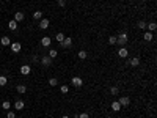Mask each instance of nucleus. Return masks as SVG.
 I'll use <instances>...</instances> for the list:
<instances>
[{
	"mask_svg": "<svg viewBox=\"0 0 157 118\" xmlns=\"http://www.w3.org/2000/svg\"><path fill=\"white\" fill-rule=\"evenodd\" d=\"M60 91H61L63 95H66V93L69 91V87H68V85H61V87H60Z\"/></svg>",
	"mask_w": 157,
	"mask_h": 118,
	"instance_id": "nucleus-27",
	"label": "nucleus"
},
{
	"mask_svg": "<svg viewBox=\"0 0 157 118\" xmlns=\"http://www.w3.org/2000/svg\"><path fill=\"white\" fill-rule=\"evenodd\" d=\"M2 107H3V110H10V109H11V102L10 101H3Z\"/></svg>",
	"mask_w": 157,
	"mask_h": 118,
	"instance_id": "nucleus-22",
	"label": "nucleus"
},
{
	"mask_svg": "<svg viewBox=\"0 0 157 118\" xmlns=\"http://www.w3.org/2000/svg\"><path fill=\"white\" fill-rule=\"evenodd\" d=\"M110 95L112 96H118L119 95V88L115 85V87H110Z\"/></svg>",
	"mask_w": 157,
	"mask_h": 118,
	"instance_id": "nucleus-17",
	"label": "nucleus"
},
{
	"mask_svg": "<svg viewBox=\"0 0 157 118\" xmlns=\"http://www.w3.org/2000/svg\"><path fill=\"white\" fill-rule=\"evenodd\" d=\"M87 57H88L87 50H80V52H79V58H80V60H87Z\"/></svg>",
	"mask_w": 157,
	"mask_h": 118,
	"instance_id": "nucleus-23",
	"label": "nucleus"
},
{
	"mask_svg": "<svg viewBox=\"0 0 157 118\" xmlns=\"http://www.w3.org/2000/svg\"><path fill=\"white\" fill-rule=\"evenodd\" d=\"M129 65L134 66V68H137L138 65H140V58H138V57H134L132 60H129Z\"/></svg>",
	"mask_w": 157,
	"mask_h": 118,
	"instance_id": "nucleus-14",
	"label": "nucleus"
},
{
	"mask_svg": "<svg viewBox=\"0 0 157 118\" xmlns=\"http://www.w3.org/2000/svg\"><path fill=\"white\" fill-rule=\"evenodd\" d=\"M79 118H90L88 113H79Z\"/></svg>",
	"mask_w": 157,
	"mask_h": 118,
	"instance_id": "nucleus-33",
	"label": "nucleus"
},
{
	"mask_svg": "<svg viewBox=\"0 0 157 118\" xmlns=\"http://www.w3.org/2000/svg\"><path fill=\"white\" fill-rule=\"evenodd\" d=\"M10 47H11V50H13L14 54H17V52H21V49H22V46H21V43H11V44H10Z\"/></svg>",
	"mask_w": 157,
	"mask_h": 118,
	"instance_id": "nucleus-6",
	"label": "nucleus"
},
{
	"mask_svg": "<svg viewBox=\"0 0 157 118\" xmlns=\"http://www.w3.org/2000/svg\"><path fill=\"white\" fill-rule=\"evenodd\" d=\"M24 107H25V102L22 101V99H17V101L14 102V109H16V110H22Z\"/></svg>",
	"mask_w": 157,
	"mask_h": 118,
	"instance_id": "nucleus-8",
	"label": "nucleus"
},
{
	"mask_svg": "<svg viewBox=\"0 0 157 118\" xmlns=\"http://www.w3.org/2000/svg\"><path fill=\"white\" fill-rule=\"evenodd\" d=\"M58 6L64 8V6H66V0H58Z\"/></svg>",
	"mask_w": 157,
	"mask_h": 118,
	"instance_id": "nucleus-32",
	"label": "nucleus"
},
{
	"mask_svg": "<svg viewBox=\"0 0 157 118\" xmlns=\"http://www.w3.org/2000/svg\"><path fill=\"white\" fill-rule=\"evenodd\" d=\"M24 19H25V14H24L22 11H17V13L14 14V21H16V22H22Z\"/></svg>",
	"mask_w": 157,
	"mask_h": 118,
	"instance_id": "nucleus-9",
	"label": "nucleus"
},
{
	"mask_svg": "<svg viewBox=\"0 0 157 118\" xmlns=\"http://www.w3.org/2000/svg\"><path fill=\"white\" fill-rule=\"evenodd\" d=\"M146 27H148V29H149V32H154V30L157 29V25H155V22H149V24H148Z\"/></svg>",
	"mask_w": 157,
	"mask_h": 118,
	"instance_id": "nucleus-26",
	"label": "nucleus"
},
{
	"mask_svg": "<svg viewBox=\"0 0 157 118\" xmlns=\"http://www.w3.org/2000/svg\"><path fill=\"white\" fill-rule=\"evenodd\" d=\"M49 25H50L49 19H41V21H39V29H42V30L49 29Z\"/></svg>",
	"mask_w": 157,
	"mask_h": 118,
	"instance_id": "nucleus-11",
	"label": "nucleus"
},
{
	"mask_svg": "<svg viewBox=\"0 0 157 118\" xmlns=\"http://www.w3.org/2000/svg\"><path fill=\"white\" fill-rule=\"evenodd\" d=\"M143 40L145 41H152L154 40V33L152 32H145L143 33Z\"/></svg>",
	"mask_w": 157,
	"mask_h": 118,
	"instance_id": "nucleus-13",
	"label": "nucleus"
},
{
	"mask_svg": "<svg viewBox=\"0 0 157 118\" xmlns=\"http://www.w3.org/2000/svg\"><path fill=\"white\" fill-rule=\"evenodd\" d=\"M30 72H32V68H30L28 65H22V66H21V74H22V76H28Z\"/></svg>",
	"mask_w": 157,
	"mask_h": 118,
	"instance_id": "nucleus-7",
	"label": "nucleus"
},
{
	"mask_svg": "<svg viewBox=\"0 0 157 118\" xmlns=\"http://www.w3.org/2000/svg\"><path fill=\"white\" fill-rule=\"evenodd\" d=\"M146 25H148V22H145V21L138 22V27H140V29H146Z\"/></svg>",
	"mask_w": 157,
	"mask_h": 118,
	"instance_id": "nucleus-31",
	"label": "nucleus"
},
{
	"mask_svg": "<svg viewBox=\"0 0 157 118\" xmlns=\"http://www.w3.org/2000/svg\"><path fill=\"white\" fill-rule=\"evenodd\" d=\"M55 40H57L58 43H61V41L64 40V33H61V32H60V33H57V35H55Z\"/></svg>",
	"mask_w": 157,
	"mask_h": 118,
	"instance_id": "nucleus-25",
	"label": "nucleus"
},
{
	"mask_svg": "<svg viewBox=\"0 0 157 118\" xmlns=\"http://www.w3.org/2000/svg\"><path fill=\"white\" fill-rule=\"evenodd\" d=\"M108 43H110V44H116V36H115V35H112V36L108 38Z\"/></svg>",
	"mask_w": 157,
	"mask_h": 118,
	"instance_id": "nucleus-30",
	"label": "nucleus"
},
{
	"mask_svg": "<svg viewBox=\"0 0 157 118\" xmlns=\"http://www.w3.org/2000/svg\"><path fill=\"white\" fill-rule=\"evenodd\" d=\"M49 85H50V87H57V85H58V79H57V77L49 79Z\"/></svg>",
	"mask_w": 157,
	"mask_h": 118,
	"instance_id": "nucleus-21",
	"label": "nucleus"
},
{
	"mask_svg": "<svg viewBox=\"0 0 157 118\" xmlns=\"http://www.w3.org/2000/svg\"><path fill=\"white\" fill-rule=\"evenodd\" d=\"M6 118H16V113H14L13 110H8V112H6Z\"/></svg>",
	"mask_w": 157,
	"mask_h": 118,
	"instance_id": "nucleus-29",
	"label": "nucleus"
},
{
	"mask_svg": "<svg viewBox=\"0 0 157 118\" xmlns=\"http://www.w3.org/2000/svg\"><path fill=\"white\" fill-rule=\"evenodd\" d=\"M8 84V79H6V76H0V87H5Z\"/></svg>",
	"mask_w": 157,
	"mask_h": 118,
	"instance_id": "nucleus-24",
	"label": "nucleus"
},
{
	"mask_svg": "<svg viewBox=\"0 0 157 118\" xmlns=\"http://www.w3.org/2000/svg\"><path fill=\"white\" fill-rule=\"evenodd\" d=\"M112 110L113 112H119V110H121V104H119L118 101H113L112 102Z\"/></svg>",
	"mask_w": 157,
	"mask_h": 118,
	"instance_id": "nucleus-15",
	"label": "nucleus"
},
{
	"mask_svg": "<svg viewBox=\"0 0 157 118\" xmlns=\"http://www.w3.org/2000/svg\"><path fill=\"white\" fill-rule=\"evenodd\" d=\"M118 102L121 104V107H127L129 104H131V98H129V96H123V98L118 99Z\"/></svg>",
	"mask_w": 157,
	"mask_h": 118,
	"instance_id": "nucleus-4",
	"label": "nucleus"
},
{
	"mask_svg": "<svg viewBox=\"0 0 157 118\" xmlns=\"http://www.w3.org/2000/svg\"><path fill=\"white\" fill-rule=\"evenodd\" d=\"M33 19L35 21H41L42 19V11H35L33 13Z\"/></svg>",
	"mask_w": 157,
	"mask_h": 118,
	"instance_id": "nucleus-18",
	"label": "nucleus"
},
{
	"mask_svg": "<svg viewBox=\"0 0 157 118\" xmlns=\"http://www.w3.org/2000/svg\"><path fill=\"white\" fill-rule=\"evenodd\" d=\"M127 40H129V38H127V33L123 32V33H119V35L116 36V44H119V46L123 47V46H126V44H127Z\"/></svg>",
	"mask_w": 157,
	"mask_h": 118,
	"instance_id": "nucleus-1",
	"label": "nucleus"
},
{
	"mask_svg": "<svg viewBox=\"0 0 157 118\" xmlns=\"http://www.w3.org/2000/svg\"><path fill=\"white\" fill-rule=\"evenodd\" d=\"M8 27H10V30H11V32H14V30L17 29V22H16V21L13 19V21H10V24H8Z\"/></svg>",
	"mask_w": 157,
	"mask_h": 118,
	"instance_id": "nucleus-20",
	"label": "nucleus"
},
{
	"mask_svg": "<svg viewBox=\"0 0 157 118\" xmlns=\"http://www.w3.org/2000/svg\"><path fill=\"white\" fill-rule=\"evenodd\" d=\"M32 61H35V63H38V61H39V57H38V55H33Z\"/></svg>",
	"mask_w": 157,
	"mask_h": 118,
	"instance_id": "nucleus-34",
	"label": "nucleus"
},
{
	"mask_svg": "<svg viewBox=\"0 0 157 118\" xmlns=\"http://www.w3.org/2000/svg\"><path fill=\"white\" fill-rule=\"evenodd\" d=\"M118 55L121 57V58H127V55H129V52H127V49L123 46V47H119V50H118Z\"/></svg>",
	"mask_w": 157,
	"mask_h": 118,
	"instance_id": "nucleus-10",
	"label": "nucleus"
},
{
	"mask_svg": "<svg viewBox=\"0 0 157 118\" xmlns=\"http://www.w3.org/2000/svg\"><path fill=\"white\" fill-rule=\"evenodd\" d=\"M50 43H52V40L49 38V36H44V38L41 40V46H42V47H49Z\"/></svg>",
	"mask_w": 157,
	"mask_h": 118,
	"instance_id": "nucleus-12",
	"label": "nucleus"
},
{
	"mask_svg": "<svg viewBox=\"0 0 157 118\" xmlns=\"http://www.w3.org/2000/svg\"><path fill=\"white\" fill-rule=\"evenodd\" d=\"M71 84L76 87V88H80L82 85H83V79H82V77H77V76H74V77L71 79Z\"/></svg>",
	"mask_w": 157,
	"mask_h": 118,
	"instance_id": "nucleus-3",
	"label": "nucleus"
},
{
	"mask_svg": "<svg viewBox=\"0 0 157 118\" xmlns=\"http://www.w3.org/2000/svg\"><path fill=\"white\" fill-rule=\"evenodd\" d=\"M61 118H69V116H68V115H63V116H61Z\"/></svg>",
	"mask_w": 157,
	"mask_h": 118,
	"instance_id": "nucleus-35",
	"label": "nucleus"
},
{
	"mask_svg": "<svg viewBox=\"0 0 157 118\" xmlns=\"http://www.w3.org/2000/svg\"><path fill=\"white\" fill-rule=\"evenodd\" d=\"M96 118H97V116H96Z\"/></svg>",
	"mask_w": 157,
	"mask_h": 118,
	"instance_id": "nucleus-37",
	"label": "nucleus"
},
{
	"mask_svg": "<svg viewBox=\"0 0 157 118\" xmlns=\"http://www.w3.org/2000/svg\"><path fill=\"white\" fill-rule=\"evenodd\" d=\"M60 46H61L63 49H69V47L72 46V38H69V36H64V40L60 43Z\"/></svg>",
	"mask_w": 157,
	"mask_h": 118,
	"instance_id": "nucleus-2",
	"label": "nucleus"
},
{
	"mask_svg": "<svg viewBox=\"0 0 157 118\" xmlns=\"http://www.w3.org/2000/svg\"><path fill=\"white\" fill-rule=\"evenodd\" d=\"M107 118H112V116H107Z\"/></svg>",
	"mask_w": 157,
	"mask_h": 118,
	"instance_id": "nucleus-36",
	"label": "nucleus"
},
{
	"mask_svg": "<svg viewBox=\"0 0 157 118\" xmlns=\"http://www.w3.org/2000/svg\"><path fill=\"white\" fill-rule=\"evenodd\" d=\"M16 91L21 93V95H24V93L27 91V87H25V85H17V87H16Z\"/></svg>",
	"mask_w": 157,
	"mask_h": 118,
	"instance_id": "nucleus-19",
	"label": "nucleus"
},
{
	"mask_svg": "<svg viewBox=\"0 0 157 118\" xmlns=\"http://www.w3.org/2000/svg\"><path fill=\"white\" fill-rule=\"evenodd\" d=\"M39 63H41L42 66H50V65H52V58L47 57V55H46V57H41V58H39Z\"/></svg>",
	"mask_w": 157,
	"mask_h": 118,
	"instance_id": "nucleus-5",
	"label": "nucleus"
},
{
	"mask_svg": "<svg viewBox=\"0 0 157 118\" xmlns=\"http://www.w3.org/2000/svg\"><path fill=\"white\" fill-rule=\"evenodd\" d=\"M0 43H2V46H10L11 41H10V36H2V40H0Z\"/></svg>",
	"mask_w": 157,
	"mask_h": 118,
	"instance_id": "nucleus-16",
	"label": "nucleus"
},
{
	"mask_svg": "<svg viewBox=\"0 0 157 118\" xmlns=\"http://www.w3.org/2000/svg\"><path fill=\"white\" fill-rule=\"evenodd\" d=\"M49 57H50V58H55V57H57V50L50 49V50H49Z\"/></svg>",
	"mask_w": 157,
	"mask_h": 118,
	"instance_id": "nucleus-28",
	"label": "nucleus"
}]
</instances>
